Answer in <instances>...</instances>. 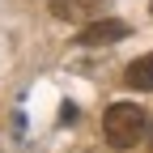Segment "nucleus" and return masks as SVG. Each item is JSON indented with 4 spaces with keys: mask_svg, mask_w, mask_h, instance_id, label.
Wrapping results in <instances>:
<instances>
[{
    "mask_svg": "<svg viewBox=\"0 0 153 153\" xmlns=\"http://www.w3.org/2000/svg\"><path fill=\"white\" fill-rule=\"evenodd\" d=\"M145 128H149V119L136 102H115L102 115V136L111 149H136L145 140Z\"/></svg>",
    "mask_w": 153,
    "mask_h": 153,
    "instance_id": "f257e3e1",
    "label": "nucleus"
},
{
    "mask_svg": "<svg viewBox=\"0 0 153 153\" xmlns=\"http://www.w3.org/2000/svg\"><path fill=\"white\" fill-rule=\"evenodd\" d=\"M128 34H132V26L119 22V17H94V22H85V30L76 34V43L81 47H106V43H119Z\"/></svg>",
    "mask_w": 153,
    "mask_h": 153,
    "instance_id": "f03ea898",
    "label": "nucleus"
},
{
    "mask_svg": "<svg viewBox=\"0 0 153 153\" xmlns=\"http://www.w3.org/2000/svg\"><path fill=\"white\" fill-rule=\"evenodd\" d=\"M98 9H102V0H51V13L64 22H89Z\"/></svg>",
    "mask_w": 153,
    "mask_h": 153,
    "instance_id": "7ed1b4c3",
    "label": "nucleus"
},
{
    "mask_svg": "<svg viewBox=\"0 0 153 153\" xmlns=\"http://www.w3.org/2000/svg\"><path fill=\"white\" fill-rule=\"evenodd\" d=\"M123 81L132 89H153V55H140V60H132L128 72H123Z\"/></svg>",
    "mask_w": 153,
    "mask_h": 153,
    "instance_id": "20e7f679",
    "label": "nucleus"
},
{
    "mask_svg": "<svg viewBox=\"0 0 153 153\" xmlns=\"http://www.w3.org/2000/svg\"><path fill=\"white\" fill-rule=\"evenodd\" d=\"M149 13H153V4H149Z\"/></svg>",
    "mask_w": 153,
    "mask_h": 153,
    "instance_id": "39448f33",
    "label": "nucleus"
}]
</instances>
